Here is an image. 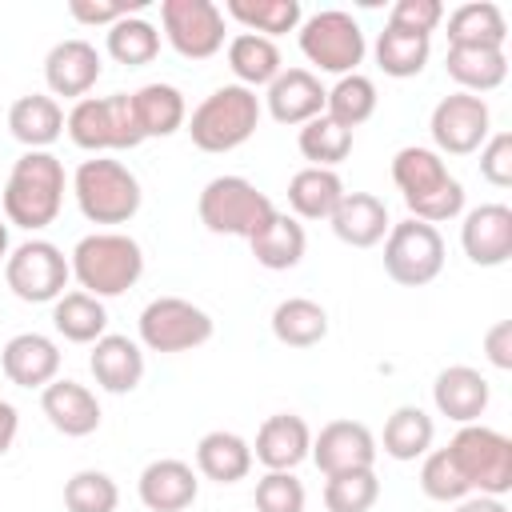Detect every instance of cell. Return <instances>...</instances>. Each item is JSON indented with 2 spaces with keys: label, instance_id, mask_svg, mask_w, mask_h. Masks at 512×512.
I'll use <instances>...</instances> for the list:
<instances>
[{
  "label": "cell",
  "instance_id": "cell-16",
  "mask_svg": "<svg viewBox=\"0 0 512 512\" xmlns=\"http://www.w3.org/2000/svg\"><path fill=\"white\" fill-rule=\"evenodd\" d=\"M104 64H100V52L96 44L72 36V40H60L48 48L44 56V84H48V96H64V100H84L96 80H100Z\"/></svg>",
  "mask_w": 512,
  "mask_h": 512
},
{
  "label": "cell",
  "instance_id": "cell-37",
  "mask_svg": "<svg viewBox=\"0 0 512 512\" xmlns=\"http://www.w3.org/2000/svg\"><path fill=\"white\" fill-rule=\"evenodd\" d=\"M432 436L436 424L420 404H400L384 420V452L392 460H420L424 452H432Z\"/></svg>",
  "mask_w": 512,
  "mask_h": 512
},
{
  "label": "cell",
  "instance_id": "cell-23",
  "mask_svg": "<svg viewBox=\"0 0 512 512\" xmlns=\"http://www.w3.org/2000/svg\"><path fill=\"white\" fill-rule=\"evenodd\" d=\"M88 368L96 376V384L112 396H128L140 388L144 380V352L136 340L120 336V332H104L96 344H92V356H88Z\"/></svg>",
  "mask_w": 512,
  "mask_h": 512
},
{
  "label": "cell",
  "instance_id": "cell-18",
  "mask_svg": "<svg viewBox=\"0 0 512 512\" xmlns=\"http://www.w3.org/2000/svg\"><path fill=\"white\" fill-rule=\"evenodd\" d=\"M196 492H200L196 468L176 460V456L144 464V472L136 480V496L148 512H184L196 504Z\"/></svg>",
  "mask_w": 512,
  "mask_h": 512
},
{
  "label": "cell",
  "instance_id": "cell-28",
  "mask_svg": "<svg viewBox=\"0 0 512 512\" xmlns=\"http://www.w3.org/2000/svg\"><path fill=\"white\" fill-rule=\"evenodd\" d=\"M508 20L492 0H468L448 16V48H504Z\"/></svg>",
  "mask_w": 512,
  "mask_h": 512
},
{
  "label": "cell",
  "instance_id": "cell-14",
  "mask_svg": "<svg viewBox=\"0 0 512 512\" xmlns=\"http://www.w3.org/2000/svg\"><path fill=\"white\" fill-rule=\"evenodd\" d=\"M428 132H432L436 152H444V156H472L492 136V112H488L484 96L452 92V96H444L432 108Z\"/></svg>",
  "mask_w": 512,
  "mask_h": 512
},
{
  "label": "cell",
  "instance_id": "cell-47",
  "mask_svg": "<svg viewBox=\"0 0 512 512\" xmlns=\"http://www.w3.org/2000/svg\"><path fill=\"white\" fill-rule=\"evenodd\" d=\"M480 176L492 188H508L512 184V132H492L480 144Z\"/></svg>",
  "mask_w": 512,
  "mask_h": 512
},
{
  "label": "cell",
  "instance_id": "cell-50",
  "mask_svg": "<svg viewBox=\"0 0 512 512\" xmlns=\"http://www.w3.org/2000/svg\"><path fill=\"white\" fill-rule=\"evenodd\" d=\"M16 432H20V416H16V408L8 400H0V456L12 448Z\"/></svg>",
  "mask_w": 512,
  "mask_h": 512
},
{
  "label": "cell",
  "instance_id": "cell-10",
  "mask_svg": "<svg viewBox=\"0 0 512 512\" xmlns=\"http://www.w3.org/2000/svg\"><path fill=\"white\" fill-rule=\"evenodd\" d=\"M136 328H140V344L148 352H192L212 340L216 324L200 304H192L184 296H156L144 304Z\"/></svg>",
  "mask_w": 512,
  "mask_h": 512
},
{
  "label": "cell",
  "instance_id": "cell-42",
  "mask_svg": "<svg viewBox=\"0 0 512 512\" xmlns=\"http://www.w3.org/2000/svg\"><path fill=\"white\" fill-rule=\"evenodd\" d=\"M116 504H120V488L100 468H80L64 484V508L68 512H116Z\"/></svg>",
  "mask_w": 512,
  "mask_h": 512
},
{
  "label": "cell",
  "instance_id": "cell-20",
  "mask_svg": "<svg viewBox=\"0 0 512 512\" xmlns=\"http://www.w3.org/2000/svg\"><path fill=\"white\" fill-rule=\"evenodd\" d=\"M324 100H328V88L308 68H284L268 84V96H264L268 116L276 124H308L324 112Z\"/></svg>",
  "mask_w": 512,
  "mask_h": 512
},
{
  "label": "cell",
  "instance_id": "cell-34",
  "mask_svg": "<svg viewBox=\"0 0 512 512\" xmlns=\"http://www.w3.org/2000/svg\"><path fill=\"white\" fill-rule=\"evenodd\" d=\"M272 336L288 348H316L328 336V312L308 296H288L272 308Z\"/></svg>",
  "mask_w": 512,
  "mask_h": 512
},
{
  "label": "cell",
  "instance_id": "cell-41",
  "mask_svg": "<svg viewBox=\"0 0 512 512\" xmlns=\"http://www.w3.org/2000/svg\"><path fill=\"white\" fill-rule=\"evenodd\" d=\"M296 148H300V156H304L312 168H336V164L348 160V152H352V132L340 128L336 120H328V116L320 112L316 120L300 124Z\"/></svg>",
  "mask_w": 512,
  "mask_h": 512
},
{
  "label": "cell",
  "instance_id": "cell-24",
  "mask_svg": "<svg viewBox=\"0 0 512 512\" xmlns=\"http://www.w3.org/2000/svg\"><path fill=\"white\" fill-rule=\"evenodd\" d=\"M488 400H492L488 380H484L476 368H468V364L444 368V372L436 376V384H432V404H436V412L448 416V420H456V424H476V420L484 416Z\"/></svg>",
  "mask_w": 512,
  "mask_h": 512
},
{
  "label": "cell",
  "instance_id": "cell-35",
  "mask_svg": "<svg viewBox=\"0 0 512 512\" xmlns=\"http://www.w3.org/2000/svg\"><path fill=\"white\" fill-rule=\"evenodd\" d=\"M224 16H232L236 24H244V32H256V36H284V32H296L300 28V0H228L220 8Z\"/></svg>",
  "mask_w": 512,
  "mask_h": 512
},
{
  "label": "cell",
  "instance_id": "cell-5",
  "mask_svg": "<svg viewBox=\"0 0 512 512\" xmlns=\"http://www.w3.org/2000/svg\"><path fill=\"white\" fill-rule=\"evenodd\" d=\"M72 196H76V208L84 212V220H92V224H128L144 200L136 172L112 156L84 160L72 176Z\"/></svg>",
  "mask_w": 512,
  "mask_h": 512
},
{
  "label": "cell",
  "instance_id": "cell-36",
  "mask_svg": "<svg viewBox=\"0 0 512 512\" xmlns=\"http://www.w3.org/2000/svg\"><path fill=\"white\" fill-rule=\"evenodd\" d=\"M52 324L72 344H96L108 332V312H104V300L88 292H64L52 304Z\"/></svg>",
  "mask_w": 512,
  "mask_h": 512
},
{
  "label": "cell",
  "instance_id": "cell-52",
  "mask_svg": "<svg viewBox=\"0 0 512 512\" xmlns=\"http://www.w3.org/2000/svg\"><path fill=\"white\" fill-rule=\"evenodd\" d=\"M8 252H12V248H8V220L0 216V260H8Z\"/></svg>",
  "mask_w": 512,
  "mask_h": 512
},
{
  "label": "cell",
  "instance_id": "cell-11",
  "mask_svg": "<svg viewBox=\"0 0 512 512\" xmlns=\"http://www.w3.org/2000/svg\"><path fill=\"white\" fill-rule=\"evenodd\" d=\"M444 268V236L424 220H400L384 236V272L400 288L432 284Z\"/></svg>",
  "mask_w": 512,
  "mask_h": 512
},
{
  "label": "cell",
  "instance_id": "cell-43",
  "mask_svg": "<svg viewBox=\"0 0 512 512\" xmlns=\"http://www.w3.org/2000/svg\"><path fill=\"white\" fill-rule=\"evenodd\" d=\"M380 500V480L372 468L324 476V508L328 512H368Z\"/></svg>",
  "mask_w": 512,
  "mask_h": 512
},
{
  "label": "cell",
  "instance_id": "cell-33",
  "mask_svg": "<svg viewBox=\"0 0 512 512\" xmlns=\"http://www.w3.org/2000/svg\"><path fill=\"white\" fill-rule=\"evenodd\" d=\"M132 108H136V120H140V132L144 140L148 136H172L184 128L188 120V104H184V92L176 84H144L132 92Z\"/></svg>",
  "mask_w": 512,
  "mask_h": 512
},
{
  "label": "cell",
  "instance_id": "cell-7",
  "mask_svg": "<svg viewBox=\"0 0 512 512\" xmlns=\"http://www.w3.org/2000/svg\"><path fill=\"white\" fill-rule=\"evenodd\" d=\"M196 212H200V224L208 232L252 240L276 216V204L244 176H216L200 188Z\"/></svg>",
  "mask_w": 512,
  "mask_h": 512
},
{
  "label": "cell",
  "instance_id": "cell-9",
  "mask_svg": "<svg viewBox=\"0 0 512 512\" xmlns=\"http://www.w3.org/2000/svg\"><path fill=\"white\" fill-rule=\"evenodd\" d=\"M68 280H72V264L52 240H24L4 260V284L24 304H56Z\"/></svg>",
  "mask_w": 512,
  "mask_h": 512
},
{
  "label": "cell",
  "instance_id": "cell-13",
  "mask_svg": "<svg viewBox=\"0 0 512 512\" xmlns=\"http://www.w3.org/2000/svg\"><path fill=\"white\" fill-rule=\"evenodd\" d=\"M160 28L184 60H208L224 48V12L212 0H164Z\"/></svg>",
  "mask_w": 512,
  "mask_h": 512
},
{
  "label": "cell",
  "instance_id": "cell-38",
  "mask_svg": "<svg viewBox=\"0 0 512 512\" xmlns=\"http://www.w3.org/2000/svg\"><path fill=\"white\" fill-rule=\"evenodd\" d=\"M432 56V36H416V32H400L392 24H384V32L376 36V64L384 76L392 80H408L420 76L424 64Z\"/></svg>",
  "mask_w": 512,
  "mask_h": 512
},
{
  "label": "cell",
  "instance_id": "cell-15",
  "mask_svg": "<svg viewBox=\"0 0 512 512\" xmlns=\"http://www.w3.org/2000/svg\"><path fill=\"white\" fill-rule=\"evenodd\" d=\"M308 456L316 460V468L324 476H340V472H360L376 464V436L368 432V424L360 420H328L316 436Z\"/></svg>",
  "mask_w": 512,
  "mask_h": 512
},
{
  "label": "cell",
  "instance_id": "cell-32",
  "mask_svg": "<svg viewBox=\"0 0 512 512\" xmlns=\"http://www.w3.org/2000/svg\"><path fill=\"white\" fill-rule=\"evenodd\" d=\"M444 72L460 84V92H492L508 80V56L504 48H448Z\"/></svg>",
  "mask_w": 512,
  "mask_h": 512
},
{
  "label": "cell",
  "instance_id": "cell-4",
  "mask_svg": "<svg viewBox=\"0 0 512 512\" xmlns=\"http://www.w3.org/2000/svg\"><path fill=\"white\" fill-rule=\"evenodd\" d=\"M256 124H260V96L244 84H220L184 120L200 152H232L244 140H252Z\"/></svg>",
  "mask_w": 512,
  "mask_h": 512
},
{
  "label": "cell",
  "instance_id": "cell-21",
  "mask_svg": "<svg viewBox=\"0 0 512 512\" xmlns=\"http://www.w3.org/2000/svg\"><path fill=\"white\" fill-rule=\"evenodd\" d=\"M40 408L48 416V424L60 432V436H92L100 428V400L92 388L76 384V380H52L48 388H40Z\"/></svg>",
  "mask_w": 512,
  "mask_h": 512
},
{
  "label": "cell",
  "instance_id": "cell-39",
  "mask_svg": "<svg viewBox=\"0 0 512 512\" xmlns=\"http://www.w3.org/2000/svg\"><path fill=\"white\" fill-rule=\"evenodd\" d=\"M104 48H108V56H112L116 64H124V68H144V64H152L156 52H160V32H156V24H148L144 16H124V20H116V24L108 28Z\"/></svg>",
  "mask_w": 512,
  "mask_h": 512
},
{
  "label": "cell",
  "instance_id": "cell-19",
  "mask_svg": "<svg viewBox=\"0 0 512 512\" xmlns=\"http://www.w3.org/2000/svg\"><path fill=\"white\" fill-rule=\"evenodd\" d=\"M0 368L16 388H48L60 376V348L44 332H16L0 352Z\"/></svg>",
  "mask_w": 512,
  "mask_h": 512
},
{
  "label": "cell",
  "instance_id": "cell-2",
  "mask_svg": "<svg viewBox=\"0 0 512 512\" xmlns=\"http://www.w3.org/2000/svg\"><path fill=\"white\" fill-rule=\"evenodd\" d=\"M0 204L8 224L24 232L48 228L64 208V164L52 152H24L8 172Z\"/></svg>",
  "mask_w": 512,
  "mask_h": 512
},
{
  "label": "cell",
  "instance_id": "cell-40",
  "mask_svg": "<svg viewBox=\"0 0 512 512\" xmlns=\"http://www.w3.org/2000/svg\"><path fill=\"white\" fill-rule=\"evenodd\" d=\"M376 84L368 80V76H360V72H352V76H340L332 88H328V100H324V116L328 120H336L340 128H360L364 120H372V112H376Z\"/></svg>",
  "mask_w": 512,
  "mask_h": 512
},
{
  "label": "cell",
  "instance_id": "cell-6",
  "mask_svg": "<svg viewBox=\"0 0 512 512\" xmlns=\"http://www.w3.org/2000/svg\"><path fill=\"white\" fill-rule=\"evenodd\" d=\"M64 128L72 136L76 148L84 152H128L144 144L136 108L128 92H112V96H84L72 104V112L64 116Z\"/></svg>",
  "mask_w": 512,
  "mask_h": 512
},
{
  "label": "cell",
  "instance_id": "cell-17",
  "mask_svg": "<svg viewBox=\"0 0 512 512\" xmlns=\"http://www.w3.org/2000/svg\"><path fill=\"white\" fill-rule=\"evenodd\" d=\"M460 248L476 268H500L512 256V208L480 204L460 224Z\"/></svg>",
  "mask_w": 512,
  "mask_h": 512
},
{
  "label": "cell",
  "instance_id": "cell-46",
  "mask_svg": "<svg viewBox=\"0 0 512 512\" xmlns=\"http://www.w3.org/2000/svg\"><path fill=\"white\" fill-rule=\"evenodd\" d=\"M440 20H444V4L440 0H396L392 12H388L392 28L416 32V36H432Z\"/></svg>",
  "mask_w": 512,
  "mask_h": 512
},
{
  "label": "cell",
  "instance_id": "cell-1",
  "mask_svg": "<svg viewBox=\"0 0 512 512\" xmlns=\"http://www.w3.org/2000/svg\"><path fill=\"white\" fill-rule=\"evenodd\" d=\"M392 184L400 188L412 220H424L432 228L464 212V184L448 172L436 148H420V144L400 148L392 156Z\"/></svg>",
  "mask_w": 512,
  "mask_h": 512
},
{
  "label": "cell",
  "instance_id": "cell-8",
  "mask_svg": "<svg viewBox=\"0 0 512 512\" xmlns=\"http://www.w3.org/2000/svg\"><path fill=\"white\" fill-rule=\"evenodd\" d=\"M448 456L476 496L512 492V440L488 424H460L448 440Z\"/></svg>",
  "mask_w": 512,
  "mask_h": 512
},
{
  "label": "cell",
  "instance_id": "cell-31",
  "mask_svg": "<svg viewBox=\"0 0 512 512\" xmlns=\"http://www.w3.org/2000/svg\"><path fill=\"white\" fill-rule=\"evenodd\" d=\"M228 68H232V76H236V84H244V88H268L280 72H284V60H280V48H276V40H268V36H256V32H236L232 40H228Z\"/></svg>",
  "mask_w": 512,
  "mask_h": 512
},
{
  "label": "cell",
  "instance_id": "cell-29",
  "mask_svg": "<svg viewBox=\"0 0 512 512\" xmlns=\"http://www.w3.org/2000/svg\"><path fill=\"white\" fill-rule=\"evenodd\" d=\"M344 200V180L336 168H300L288 180V208L296 220H328Z\"/></svg>",
  "mask_w": 512,
  "mask_h": 512
},
{
  "label": "cell",
  "instance_id": "cell-45",
  "mask_svg": "<svg viewBox=\"0 0 512 512\" xmlns=\"http://www.w3.org/2000/svg\"><path fill=\"white\" fill-rule=\"evenodd\" d=\"M256 512H304V484L292 472H264L256 480Z\"/></svg>",
  "mask_w": 512,
  "mask_h": 512
},
{
  "label": "cell",
  "instance_id": "cell-51",
  "mask_svg": "<svg viewBox=\"0 0 512 512\" xmlns=\"http://www.w3.org/2000/svg\"><path fill=\"white\" fill-rule=\"evenodd\" d=\"M456 512H508L500 496H464L456 500Z\"/></svg>",
  "mask_w": 512,
  "mask_h": 512
},
{
  "label": "cell",
  "instance_id": "cell-12",
  "mask_svg": "<svg viewBox=\"0 0 512 512\" xmlns=\"http://www.w3.org/2000/svg\"><path fill=\"white\" fill-rule=\"evenodd\" d=\"M300 52L308 56V64H316L320 72L332 76H352L356 64L364 60L368 44L360 24L340 12V8H324L308 20H300Z\"/></svg>",
  "mask_w": 512,
  "mask_h": 512
},
{
  "label": "cell",
  "instance_id": "cell-22",
  "mask_svg": "<svg viewBox=\"0 0 512 512\" xmlns=\"http://www.w3.org/2000/svg\"><path fill=\"white\" fill-rule=\"evenodd\" d=\"M308 448H312V428L304 424V416L276 412L260 424L252 460H260L268 472H292L300 460H308Z\"/></svg>",
  "mask_w": 512,
  "mask_h": 512
},
{
  "label": "cell",
  "instance_id": "cell-44",
  "mask_svg": "<svg viewBox=\"0 0 512 512\" xmlns=\"http://www.w3.org/2000/svg\"><path fill=\"white\" fill-rule=\"evenodd\" d=\"M420 492L428 500H440V504H456L464 496H472L468 480L460 476V468L452 464L448 448H436V452H424V464H420Z\"/></svg>",
  "mask_w": 512,
  "mask_h": 512
},
{
  "label": "cell",
  "instance_id": "cell-26",
  "mask_svg": "<svg viewBox=\"0 0 512 512\" xmlns=\"http://www.w3.org/2000/svg\"><path fill=\"white\" fill-rule=\"evenodd\" d=\"M8 132L28 152H48V144H56L60 132H64V108L48 92H28V96L12 100V108H8Z\"/></svg>",
  "mask_w": 512,
  "mask_h": 512
},
{
  "label": "cell",
  "instance_id": "cell-25",
  "mask_svg": "<svg viewBox=\"0 0 512 512\" xmlns=\"http://www.w3.org/2000/svg\"><path fill=\"white\" fill-rule=\"evenodd\" d=\"M336 240H344L348 248H372L388 236L392 220H388V204L372 192H344V200L336 204V212L328 216Z\"/></svg>",
  "mask_w": 512,
  "mask_h": 512
},
{
  "label": "cell",
  "instance_id": "cell-3",
  "mask_svg": "<svg viewBox=\"0 0 512 512\" xmlns=\"http://www.w3.org/2000/svg\"><path fill=\"white\" fill-rule=\"evenodd\" d=\"M68 264L80 292L108 300L128 292L144 276V248L128 232H92L72 248Z\"/></svg>",
  "mask_w": 512,
  "mask_h": 512
},
{
  "label": "cell",
  "instance_id": "cell-30",
  "mask_svg": "<svg viewBox=\"0 0 512 512\" xmlns=\"http://www.w3.org/2000/svg\"><path fill=\"white\" fill-rule=\"evenodd\" d=\"M248 244H252V256H256L260 268H268V272H288V268H296V264L304 260L308 236H304V224H300L296 216L276 212Z\"/></svg>",
  "mask_w": 512,
  "mask_h": 512
},
{
  "label": "cell",
  "instance_id": "cell-49",
  "mask_svg": "<svg viewBox=\"0 0 512 512\" xmlns=\"http://www.w3.org/2000/svg\"><path fill=\"white\" fill-rule=\"evenodd\" d=\"M484 356L492 368L508 372L512 368V320H496L488 332H484Z\"/></svg>",
  "mask_w": 512,
  "mask_h": 512
},
{
  "label": "cell",
  "instance_id": "cell-27",
  "mask_svg": "<svg viewBox=\"0 0 512 512\" xmlns=\"http://www.w3.org/2000/svg\"><path fill=\"white\" fill-rule=\"evenodd\" d=\"M196 472L216 484H236L252 472V444L236 432H204L196 444Z\"/></svg>",
  "mask_w": 512,
  "mask_h": 512
},
{
  "label": "cell",
  "instance_id": "cell-48",
  "mask_svg": "<svg viewBox=\"0 0 512 512\" xmlns=\"http://www.w3.org/2000/svg\"><path fill=\"white\" fill-rule=\"evenodd\" d=\"M144 8V0H72L68 12L80 20V24H116L124 16H136Z\"/></svg>",
  "mask_w": 512,
  "mask_h": 512
}]
</instances>
